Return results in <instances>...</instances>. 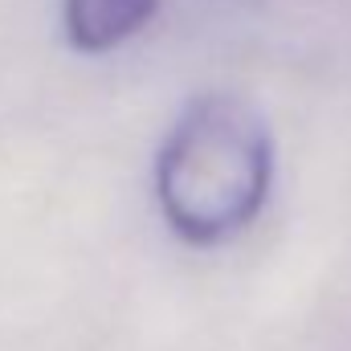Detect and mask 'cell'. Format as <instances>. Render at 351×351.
<instances>
[{
  "label": "cell",
  "mask_w": 351,
  "mask_h": 351,
  "mask_svg": "<svg viewBox=\"0 0 351 351\" xmlns=\"http://www.w3.org/2000/svg\"><path fill=\"white\" fill-rule=\"evenodd\" d=\"M274 147L262 114L229 94L192 102L160 152V204L188 241H221L265 204Z\"/></svg>",
  "instance_id": "obj_1"
},
{
  "label": "cell",
  "mask_w": 351,
  "mask_h": 351,
  "mask_svg": "<svg viewBox=\"0 0 351 351\" xmlns=\"http://www.w3.org/2000/svg\"><path fill=\"white\" fill-rule=\"evenodd\" d=\"M156 8L160 0H66V33L78 49L102 53L135 37Z\"/></svg>",
  "instance_id": "obj_2"
}]
</instances>
